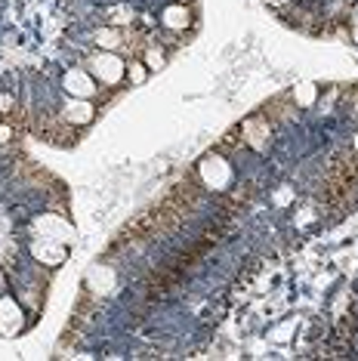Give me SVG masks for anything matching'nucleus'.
<instances>
[{
    "label": "nucleus",
    "instance_id": "f03ea898",
    "mask_svg": "<svg viewBox=\"0 0 358 361\" xmlns=\"http://www.w3.org/2000/svg\"><path fill=\"white\" fill-rule=\"evenodd\" d=\"M244 133H247V142L250 145H257V149H266V142H268V124H266L263 118L247 121V124H244Z\"/></svg>",
    "mask_w": 358,
    "mask_h": 361
},
{
    "label": "nucleus",
    "instance_id": "9d476101",
    "mask_svg": "<svg viewBox=\"0 0 358 361\" xmlns=\"http://www.w3.org/2000/svg\"><path fill=\"white\" fill-rule=\"evenodd\" d=\"M164 62H167V56L161 53V50H145V65H149V68H164Z\"/></svg>",
    "mask_w": 358,
    "mask_h": 361
},
{
    "label": "nucleus",
    "instance_id": "1a4fd4ad",
    "mask_svg": "<svg viewBox=\"0 0 358 361\" xmlns=\"http://www.w3.org/2000/svg\"><path fill=\"white\" fill-rule=\"evenodd\" d=\"M145 78H149V65H145V62H133V65H130V80H133V84H145Z\"/></svg>",
    "mask_w": 358,
    "mask_h": 361
},
{
    "label": "nucleus",
    "instance_id": "9b49d317",
    "mask_svg": "<svg viewBox=\"0 0 358 361\" xmlns=\"http://www.w3.org/2000/svg\"><path fill=\"white\" fill-rule=\"evenodd\" d=\"M13 109V96L10 93H0V111H10Z\"/></svg>",
    "mask_w": 358,
    "mask_h": 361
},
{
    "label": "nucleus",
    "instance_id": "7ed1b4c3",
    "mask_svg": "<svg viewBox=\"0 0 358 361\" xmlns=\"http://www.w3.org/2000/svg\"><path fill=\"white\" fill-rule=\"evenodd\" d=\"M65 87H68V93H75V96H93V80H90L84 71H71L68 78H65Z\"/></svg>",
    "mask_w": 358,
    "mask_h": 361
},
{
    "label": "nucleus",
    "instance_id": "6e6552de",
    "mask_svg": "<svg viewBox=\"0 0 358 361\" xmlns=\"http://www.w3.org/2000/svg\"><path fill=\"white\" fill-rule=\"evenodd\" d=\"M111 16V25H127V22H133V10H127V6H115V10H109Z\"/></svg>",
    "mask_w": 358,
    "mask_h": 361
},
{
    "label": "nucleus",
    "instance_id": "4468645a",
    "mask_svg": "<svg viewBox=\"0 0 358 361\" xmlns=\"http://www.w3.org/2000/svg\"><path fill=\"white\" fill-rule=\"evenodd\" d=\"M355 152H358V133H355Z\"/></svg>",
    "mask_w": 358,
    "mask_h": 361
},
{
    "label": "nucleus",
    "instance_id": "39448f33",
    "mask_svg": "<svg viewBox=\"0 0 358 361\" xmlns=\"http://www.w3.org/2000/svg\"><path fill=\"white\" fill-rule=\"evenodd\" d=\"M65 114H68V121H75V124H87L90 118H93V109H90L87 102H71L68 109H65Z\"/></svg>",
    "mask_w": 358,
    "mask_h": 361
},
{
    "label": "nucleus",
    "instance_id": "0eeeda50",
    "mask_svg": "<svg viewBox=\"0 0 358 361\" xmlns=\"http://www.w3.org/2000/svg\"><path fill=\"white\" fill-rule=\"evenodd\" d=\"M294 99L300 105H312L315 99H319V93H315V84H297L294 87Z\"/></svg>",
    "mask_w": 358,
    "mask_h": 361
},
{
    "label": "nucleus",
    "instance_id": "f257e3e1",
    "mask_svg": "<svg viewBox=\"0 0 358 361\" xmlns=\"http://www.w3.org/2000/svg\"><path fill=\"white\" fill-rule=\"evenodd\" d=\"M90 68H93V75L99 80H105V84H115V80H121V75H124V65H121V59L111 50L96 56V59L90 62Z\"/></svg>",
    "mask_w": 358,
    "mask_h": 361
},
{
    "label": "nucleus",
    "instance_id": "20e7f679",
    "mask_svg": "<svg viewBox=\"0 0 358 361\" xmlns=\"http://www.w3.org/2000/svg\"><path fill=\"white\" fill-rule=\"evenodd\" d=\"M164 25L173 28V31L185 28L189 25V10H183V6H167L164 10Z\"/></svg>",
    "mask_w": 358,
    "mask_h": 361
},
{
    "label": "nucleus",
    "instance_id": "ddd939ff",
    "mask_svg": "<svg viewBox=\"0 0 358 361\" xmlns=\"http://www.w3.org/2000/svg\"><path fill=\"white\" fill-rule=\"evenodd\" d=\"M352 35H355V40H358V22H355V28H352Z\"/></svg>",
    "mask_w": 358,
    "mask_h": 361
},
{
    "label": "nucleus",
    "instance_id": "f8f14e48",
    "mask_svg": "<svg viewBox=\"0 0 358 361\" xmlns=\"http://www.w3.org/2000/svg\"><path fill=\"white\" fill-rule=\"evenodd\" d=\"M10 139H13V130L6 124H0V142H10Z\"/></svg>",
    "mask_w": 358,
    "mask_h": 361
},
{
    "label": "nucleus",
    "instance_id": "423d86ee",
    "mask_svg": "<svg viewBox=\"0 0 358 361\" xmlns=\"http://www.w3.org/2000/svg\"><path fill=\"white\" fill-rule=\"evenodd\" d=\"M96 44H99L102 50H118L121 47V31H115V28L99 31V35H96Z\"/></svg>",
    "mask_w": 358,
    "mask_h": 361
}]
</instances>
